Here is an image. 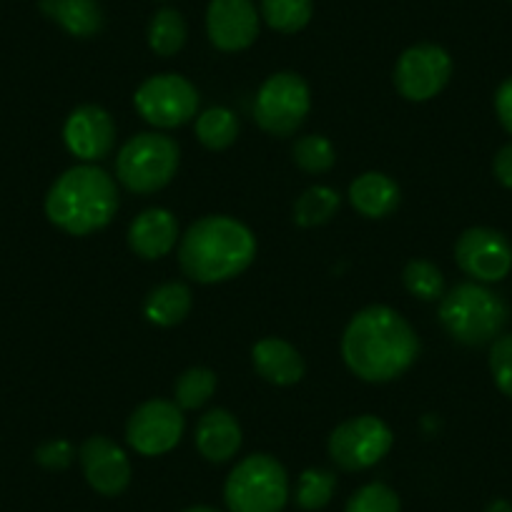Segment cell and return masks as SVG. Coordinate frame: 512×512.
Instances as JSON below:
<instances>
[{
	"mask_svg": "<svg viewBox=\"0 0 512 512\" xmlns=\"http://www.w3.org/2000/svg\"><path fill=\"white\" fill-rule=\"evenodd\" d=\"M342 354L347 367L364 382H392L412 367L420 354V339L400 312L374 304L347 324Z\"/></svg>",
	"mask_w": 512,
	"mask_h": 512,
	"instance_id": "1",
	"label": "cell"
},
{
	"mask_svg": "<svg viewBox=\"0 0 512 512\" xmlns=\"http://www.w3.org/2000/svg\"><path fill=\"white\" fill-rule=\"evenodd\" d=\"M256 256V239L231 216H204L189 226L179 246L181 269L199 284L239 277Z\"/></svg>",
	"mask_w": 512,
	"mask_h": 512,
	"instance_id": "2",
	"label": "cell"
},
{
	"mask_svg": "<svg viewBox=\"0 0 512 512\" xmlns=\"http://www.w3.org/2000/svg\"><path fill=\"white\" fill-rule=\"evenodd\" d=\"M118 211L116 181L91 164L73 166L58 176L46 196V214L58 229L86 236L103 229Z\"/></svg>",
	"mask_w": 512,
	"mask_h": 512,
	"instance_id": "3",
	"label": "cell"
},
{
	"mask_svg": "<svg viewBox=\"0 0 512 512\" xmlns=\"http://www.w3.org/2000/svg\"><path fill=\"white\" fill-rule=\"evenodd\" d=\"M440 322L455 342L480 347L500 337L507 322V304L482 284H457L442 297Z\"/></svg>",
	"mask_w": 512,
	"mask_h": 512,
	"instance_id": "4",
	"label": "cell"
},
{
	"mask_svg": "<svg viewBox=\"0 0 512 512\" xmlns=\"http://www.w3.org/2000/svg\"><path fill=\"white\" fill-rule=\"evenodd\" d=\"M231 512H282L289 500V480L272 455H249L231 470L224 485Z\"/></svg>",
	"mask_w": 512,
	"mask_h": 512,
	"instance_id": "5",
	"label": "cell"
},
{
	"mask_svg": "<svg viewBox=\"0 0 512 512\" xmlns=\"http://www.w3.org/2000/svg\"><path fill=\"white\" fill-rule=\"evenodd\" d=\"M179 169V146L164 134H139L128 139L116 156V176L134 194L164 189Z\"/></svg>",
	"mask_w": 512,
	"mask_h": 512,
	"instance_id": "6",
	"label": "cell"
},
{
	"mask_svg": "<svg viewBox=\"0 0 512 512\" xmlns=\"http://www.w3.org/2000/svg\"><path fill=\"white\" fill-rule=\"evenodd\" d=\"M312 98L302 76L292 71L274 73L262 83L254 101L256 123L272 136H292L307 118Z\"/></svg>",
	"mask_w": 512,
	"mask_h": 512,
	"instance_id": "7",
	"label": "cell"
},
{
	"mask_svg": "<svg viewBox=\"0 0 512 512\" xmlns=\"http://www.w3.org/2000/svg\"><path fill=\"white\" fill-rule=\"evenodd\" d=\"M136 111L156 128H176L196 116L199 108V93L176 73H161L141 83L134 96Z\"/></svg>",
	"mask_w": 512,
	"mask_h": 512,
	"instance_id": "8",
	"label": "cell"
},
{
	"mask_svg": "<svg viewBox=\"0 0 512 512\" xmlns=\"http://www.w3.org/2000/svg\"><path fill=\"white\" fill-rule=\"evenodd\" d=\"M392 442H395L392 430L379 417H352L329 437V457L342 470H367L392 450Z\"/></svg>",
	"mask_w": 512,
	"mask_h": 512,
	"instance_id": "9",
	"label": "cell"
},
{
	"mask_svg": "<svg viewBox=\"0 0 512 512\" xmlns=\"http://www.w3.org/2000/svg\"><path fill=\"white\" fill-rule=\"evenodd\" d=\"M452 76V58L435 43L407 48L395 66V86L407 101H430Z\"/></svg>",
	"mask_w": 512,
	"mask_h": 512,
	"instance_id": "10",
	"label": "cell"
},
{
	"mask_svg": "<svg viewBox=\"0 0 512 512\" xmlns=\"http://www.w3.org/2000/svg\"><path fill=\"white\" fill-rule=\"evenodd\" d=\"M184 435V415L176 402L149 400L131 415L126 440L139 455L159 457L174 450Z\"/></svg>",
	"mask_w": 512,
	"mask_h": 512,
	"instance_id": "11",
	"label": "cell"
},
{
	"mask_svg": "<svg viewBox=\"0 0 512 512\" xmlns=\"http://www.w3.org/2000/svg\"><path fill=\"white\" fill-rule=\"evenodd\" d=\"M455 259L475 282H500L512 269V246L500 231L475 226L457 239Z\"/></svg>",
	"mask_w": 512,
	"mask_h": 512,
	"instance_id": "12",
	"label": "cell"
},
{
	"mask_svg": "<svg viewBox=\"0 0 512 512\" xmlns=\"http://www.w3.org/2000/svg\"><path fill=\"white\" fill-rule=\"evenodd\" d=\"M206 31L219 51L236 53L249 48L259 36V13L254 0H211L206 11Z\"/></svg>",
	"mask_w": 512,
	"mask_h": 512,
	"instance_id": "13",
	"label": "cell"
},
{
	"mask_svg": "<svg viewBox=\"0 0 512 512\" xmlns=\"http://www.w3.org/2000/svg\"><path fill=\"white\" fill-rule=\"evenodd\" d=\"M68 151L81 161H101L116 144V123L101 106H78L63 126Z\"/></svg>",
	"mask_w": 512,
	"mask_h": 512,
	"instance_id": "14",
	"label": "cell"
},
{
	"mask_svg": "<svg viewBox=\"0 0 512 512\" xmlns=\"http://www.w3.org/2000/svg\"><path fill=\"white\" fill-rule=\"evenodd\" d=\"M78 457H81L88 485L98 495L116 497L131 482V462H128L126 452L108 437H88L78 450Z\"/></svg>",
	"mask_w": 512,
	"mask_h": 512,
	"instance_id": "15",
	"label": "cell"
},
{
	"mask_svg": "<svg viewBox=\"0 0 512 512\" xmlns=\"http://www.w3.org/2000/svg\"><path fill=\"white\" fill-rule=\"evenodd\" d=\"M179 239V221L166 209H146L136 216L128 229V246L141 259H161L169 254Z\"/></svg>",
	"mask_w": 512,
	"mask_h": 512,
	"instance_id": "16",
	"label": "cell"
},
{
	"mask_svg": "<svg viewBox=\"0 0 512 512\" xmlns=\"http://www.w3.org/2000/svg\"><path fill=\"white\" fill-rule=\"evenodd\" d=\"M251 362H254L259 377H264L272 384H279V387L297 384L304 377L302 354L292 344L277 337H267L262 342H256L254 349H251Z\"/></svg>",
	"mask_w": 512,
	"mask_h": 512,
	"instance_id": "17",
	"label": "cell"
},
{
	"mask_svg": "<svg viewBox=\"0 0 512 512\" xmlns=\"http://www.w3.org/2000/svg\"><path fill=\"white\" fill-rule=\"evenodd\" d=\"M241 427L226 410H211L196 425V450L209 462H226L239 452Z\"/></svg>",
	"mask_w": 512,
	"mask_h": 512,
	"instance_id": "18",
	"label": "cell"
},
{
	"mask_svg": "<svg viewBox=\"0 0 512 512\" xmlns=\"http://www.w3.org/2000/svg\"><path fill=\"white\" fill-rule=\"evenodd\" d=\"M349 201L367 219H384L400 206V186L390 176L369 171L349 186Z\"/></svg>",
	"mask_w": 512,
	"mask_h": 512,
	"instance_id": "19",
	"label": "cell"
},
{
	"mask_svg": "<svg viewBox=\"0 0 512 512\" xmlns=\"http://www.w3.org/2000/svg\"><path fill=\"white\" fill-rule=\"evenodd\" d=\"M41 11L76 38H91L103 28V11L96 0H41Z\"/></svg>",
	"mask_w": 512,
	"mask_h": 512,
	"instance_id": "20",
	"label": "cell"
},
{
	"mask_svg": "<svg viewBox=\"0 0 512 512\" xmlns=\"http://www.w3.org/2000/svg\"><path fill=\"white\" fill-rule=\"evenodd\" d=\"M191 312V289L181 282H169L156 287L146 297L144 314L156 327H176Z\"/></svg>",
	"mask_w": 512,
	"mask_h": 512,
	"instance_id": "21",
	"label": "cell"
},
{
	"mask_svg": "<svg viewBox=\"0 0 512 512\" xmlns=\"http://www.w3.org/2000/svg\"><path fill=\"white\" fill-rule=\"evenodd\" d=\"M196 136L211 151L229 149L236 141V136H239V121H236V116L229 108H209V111H204L196 118Z\"/></svg>",
	"mask_w": 512,
	"mask_h": 512,
	"instance_id": "22",
	"label": "cell"
},
{
	"mask_svg": "<svg viewBox=\"0 0 512 512\" xmlns=\"http://www.w3.org/2000/svg\"><path fill=\"white\" fill-rule=\"evenodd\" d=\"M186 43V23L174 8H161L149 26V46L159 56H174Z\"/></svg>",
	"mask_w": 512,
	"mask_h": 512,
	"instance_id": "23",
	"label": "cell"
},
{
	"mask_svg": "<svg viewBox=\"0 0 512 512\" xmlns=\"http://www.w3.org/2000/svg\"><path fill=\"white\" fill-rule=\"evenodd\" d=\"M339 209V194L329 186H312L304 191L294 204V221L299 226H319L327 224Z\"/></svg>",
	"mask_w": 512,
	"mask_h": 512,
	"instance_id": "24",
	"label": "cell"
},
{
	"mask_svg": "<svg viewBox=\"0 0 512 512\" xmlns=\"http://www.w3.org/2000/svg\"><path fill=\"white\" fill-rule=\"evenodd\" d=\"M262 16L279 33H297L312 21V0H262Z\"/></svg>",
	"mask_w": 512,
	"mask_h": 512,
	"instance_id": "25",
	"label": "cell"
},
{
	"mask_svg": "<svg viewBox=\"0 0 512 512\" xmlns=\"http://www.w3.org/2000/svg\"><path fill=\"white\" fill-rule=\"evenodd\" d=\"M216 390V374L206 367H191L176 382V405L181 410H199Z\"/></svg>",
	"mask_w": 512,
	"mask_h": 512,
	"instance_id": "26",
	"label": "cell"
},
{
	"mask_svg": "<svg viewBox=\"0 0 512 512\" xmlns=\"http://www.w3.org/2000/svg\"><path fill=\"white\" fill-rule=\"evenodd\" d=\"M337 487V477L329 470H304L297 485V505L302 510H322L329 505Z\"/></svg>",
	"mask_w": 512,
	"mask_h": 512,
	"instance_id": "27",
	"label": "cell"
},
{
	"mask_svg": "<svg viewBox=\"0 0 512 512\" xmlns=\"http://www.w3.org/2000/svg\"><path fill=\"white\" fill-rule=\"evenodd\" d=\"M402 282H405L407 292L415 294L417 299H425V302L440 299L442 289H445L442 272L432 262H425V259H412L405 272H402Z\"/></svg>",
	"mask_w": 512,
	"mask_h": 512,
	"instance_id": "28",
	"label": "cell"
},
{
	"mask_svg": "<svg viewBox=\"0 0 512 512\" xmlns=\"http://www.w3.org/2000/svg\"><path fill=\"white\" fill-rule=\"evenodd\" d=\"M292 156L294 164L302 171H307V174H324L337 161L332 141L324 139V136H304V139H299L294 144Z\"/></svg>",
	"mask_w": 512,
	"mask_h": 512,
	"instance_id": "29",
	"label": "cell"
},
{
	"mask_svg": "<svg viewBox=\"0 0 512 512\" xmlns=\"http://www.w3.org/2000/svg\"><path fill=\"white\" fill-rule=\"evenodd\" d=\"M344 512H400V497L382 482H369L349 497Z\"/></svg>",
	"mask_w": 512,
	"mask_h": 512,
	"instance_id": "30",
	"label": "cell"
},
{
	"mask_svg": "<svg viewBox=\"0 0 512 512\" xmlns=\"http://www.w3.org/2000/svg\"><path fill=\"white\" fill-rule=\"evenodd\" d=\"M490 372L497 390L512 397V334L497 337L490 349Z\"/></svg>",
	"mask_w": 512,
	"mask_h": 512,
	"instance_id": "31",
	"label": "cell"
},
{
	"mask_svg": "<svg viewBox=\"0 0 512 512\" xmlns=\"http://www.w3.org/2000/svg\"><path fill=\"white\" fill-rule=\"evenodd\" d=\"M36 460L41 462L43 467H48V470H63V467L71 465V460H73L71 442H66V440L46 442V445L38 447Z\"/></svg>",
	"mask_w": 512,
	"mask_h": 512,
	"instance_id": "32",
	"label": "cell"
},
{
	"mask_svg": "<svg viewBox=\"0 0 512 512\" xmlns=\"http://www.w3.org/2000/svg\"><path fill=\"white\" fill-rule=\"evenodd\" d=\"M495 111L507 134L512 136V78H507L495 93Z\"/></svg>",
	"mask_w": 512,
	"mask_h": 512,
	"instance_id": "33",
	"label": "cell"
},
{
	"mask_svg": "<svg viewBox=\"0 0 512 512\" xmlns=\"http://www.w3.org/2000/svg\"><path fill=\"white\" fill-rule=\"evenodd\" d=\"M492 171H495V179L500 181L505 189H512V144L502 146L497 151L495 161H492Z\"/></svg>",
	"mask_w": 512,
	"mask_h": 512,
	"instance_id": "34",
	"label": "cell"
},
{
	"mask_svg": "<svg viewBox=\"0 0 512 512\" xmlns=\"http://www.w3.org/2000/svg\"><path fill=\"white\" fill-rule=\"evenodd\" d=\"M487 512H512V505L507 500H492Z\"/></svg>",
	"mask_w": 512,
	"mask_h": 512,
	"instance_id": "35",
	"label": "cell"
},
{
	"mask_svg": "<svg viewBox=\"0 0 512 512\" xmlns=\"http://www.w3.org/2000/svg\"><path fill=\"white\" fill-rule=\"evenodd\" d=\"M184 512H219V510H214V507H209V505H196V507H189V510H184Z\"/></svg>",
	"mask_w": 512,
	"mask_h": 512,
	"instance_id": "36",
	"label": "cell"
}]
</instances>
